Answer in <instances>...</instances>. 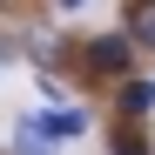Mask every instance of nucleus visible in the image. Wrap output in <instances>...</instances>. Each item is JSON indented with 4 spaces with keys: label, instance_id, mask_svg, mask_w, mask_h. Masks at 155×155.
<instances>
[{
    "label": "nucleus",
    "instance_id": "f257e3e1",
    "mask_svg": "<svg viewBox=\"0 0 155 155\" xmlns=\"http://www.w3.org/2000/svg\"><path fill=\"white\" fill-rule=\"evenodd\" d=\"M41 128H47V142H74V135L88 128V115H81V108H47Z\"/></svg>",
    "mask_w": 155,
    "mask_h": 155
},
{
    "label": "nucleus",
    "instance_id": "f03ea898",
    "mask_svg": "<svg viewBox=\"0 0 155 155\" xmlns=\"http://www.w3.org/2000/svg\"><path fill=\"white\" fill-rule=\"evenodd\" d=\"M14 155H54V142H47V128H41V115H27V121H14Z\"/></svg>",
    "mask_w": 155,
    "mask_h": 155
},
{
    "label": "nucleus",
    "instance_id": "7ed1b4c3",
    "mask_svg": "<svg viewBox=\"0 0 155 155\" xmlns=\"http://www.w3.org/2000/svg\"><path fill=\"white\" fill-rule=\"evenodd\" d=\"M88 61H94L101 74H121V68H128V41H94V47H88Z\"/></svg>",
    "mask_w": 155,
    "mask_h": 155
},
{
    "label": "nucleus",
    "instance_id": "20e7f679",
    "mask_svg": "<svg viewBox=\"0 0 155 155\" xmlns=\"http://www.w3.org/2000/svg\"><path fill=\"white\" fill-rule=\"evenodd\" d=\"M121 108H128V115L155 108V81H128V88H121Z\"/></svg>",
    "mask_w": 155,
    "mask_h": 155
},
{
    "label": "nucleus",
    "instance_id": "39448f33",
    "mask_svg": "<svg viewBox=\"0 0 155 155\" xmlns=\"http://www.w3.org/2000/svg\"><path fill=\"white\" fill-rule=\"evenodd\" d=\"M128 41L155 47V0H148V7H135V20H128Z\"/></svg>",
    "mask_w": 155,
    "mask_h": 155
},
{
    "label": "nucleus",
    "instance_id": "423d86ee",
    "mask_svg": "<svg viewBox=\"0 0 155 155\" xmlns=\"http://www.w3.org/2000/svg\"><path fill=\"white\" fill-rule=\"evenodd\" d=\"M115 155H142V142H121V148H115Z\"/></svg>",
    "mask_w": 155,
    "mask_h": 155
},
{
    "label": "nucleus",
    "instance_id": "0eeeda50",
    "mask_svg": "<svg viewBox=\"0 0 155 155\" xmlns=\"http://www.w3.org/2000/svg\"><path fill=\"white\" fill-rule=\"evenodd\" d=\"M61 7H81V0H61Z\"/></svg>",
    "mask_w": 155,
    "mask_h": 155
}]
</instances>
